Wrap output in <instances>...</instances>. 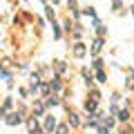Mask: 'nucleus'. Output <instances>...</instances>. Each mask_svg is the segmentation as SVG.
Instances as JSON below:
<instances>
[{
	"instance_id": "0eeeda50",
	"label": "nucleus",
	"mask_w": 134,
	"mask_h": 134,
	"mask_svg": "<svg viewBox=\"0 0 134 134\" xmlns=\"http://www.w3.org/2000/svg\"><path fill=\"white\" fill-rule=\"evenodd\" d=\"M56 132H58V134H67V127H65V125H60V127H58Z\"/></svg>"
},
{
	"instance_id": "f257e3e1",
	"label": "nucleus",
	"mask_w": 134,
	"mask_h": 134,
	"mask_svg": "<svg viewBox=\"0 0 134 134\" xmlns=\"http://www.w3.org/2000/svg\"><path fill=\"white\" fill-rule=\"evenodd\" d=\"M18 121H20V116H18V114H11V116H7V123H9V125H16Z\"/></svg>"
},
{
	"instance_id": "39448f33",
	"label": "nucleus",
	"mask_w": 134,
	"mask_h": 134,
	"mask_svg": "<svg viewBox=\"0 0 134 134\" xmlns=\"http://www.w3.org/2000/svg\"><path fill=\"white\" fill-rule=\"evenodd\" d=\"M100 45H103V43H100V40H96V43H94V47H92V52L96 54V52H98V49H100Z\"/></svg>"
},
{
	"instance_id": "20e7f679",
	"label": "nucleus",
	"mask_w": 134,
	"mask_h": 134,
	"mask_svg": "<svg viewBox=\"0 0 134 134\" xmlns=\"http://www.w3.org/2000/svg\"><path fill=\"white\" fill-rule=\"evenodd\" d=\"M54 125H56V121L49 116V119H47V130H54Z\"/></svg>"
},
{
	"instance_id": "7ed1b4c3",
	"label": "nucleus",
	"mask_w": 134,
	"mask_h": 134,
	"mask_svg": "<svg viewBox=\"0 0 134 134\" xmlns=\"http://www.w3.org/2000/svg\"><path fill=\"white\" fill-rule=\"evenodd\" d=\"M29 130H31V132H38V123H36V121H29Z\"/></svg>"
},
{
	"instance_id": "f03ea898",
	"label": "nucleus",
	"mask_w": 134,
	"mask_h": 134,
	"mask_svg": "<svg viewBox=\"0 0 134 134\" xmlns=\"http://www.w3.org/2000/svg\"><path fill=\"white\" fill-rule=\"evenodd\" d=\"M74 54H76V56H83V54H85V47H83V45H76V47H74Z\"/></svg>"
},
{
	"instance_id": "423d86ee",
	"label": "nucleus",
	"mask_w": 134,
	"mask_h": 134,
	"mask_svg": "<svg viewBox=\"0 0 134 134\" xmlns=\"http://www.w3.org/2000/svg\"><path fill=\"white\" fill-rule=\"evenodd\" d=\"M69 123H72V125H78V116L72 114V116H69Z\"/></svg>"
}]
</instances>
